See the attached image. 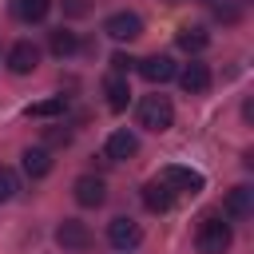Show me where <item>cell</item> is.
<instances>
[{
  "label": "cell",
  "mask_w": 254,
  "mask_h": 254,
  "mask_svg": "<svg viewBox=\"0 0 254 254\" xmlns=\"http://www.w3.org/2000/svg\"><path fill=\"white\" fill-rule=\"evenodd\" d=\"M230 242H234V234H230V222H222V214L210 210V214L198 218V230H194V246H198V254H226Z\"/></svg>",
  "instance_id": "cell-1"
},
{
  "label": "cell",
  "mask_w": 254,
  "mask_h": 254,
  "mask_svg": "<svg viewBox=\"0 0 254 254\" xmlns=\"http://www.w3.org/2000/svg\"><path fill=\"white\" fill-rule=\"evenodd\" d=\"M171 123H175L171 99H167V95H143V103H139V127H147V131H167Z\"/></svg>",
  "instance_id": "cell-2"
},
{
  "label": "cell",
  "mask_w": 254,
  "mask_h": 254,
  "mask_svg": "<svg viewBox=\"0 0 254 254\" xmlns=\"http://www.w3.org/2000/svg\"><path fill=\"white\" fill-rule=\"evenodd\" d=\"M56 242H60L67 254H83V250H91V230H87V222H79V218H64V222L56 226Z\"/></svg>",
  "instance_id": "cell-3"
},
{
  "label": "cell",
  "mask_w": 254,
  "mask_h": 254,
  "mask_svg": "<svg viewBox=\"0 0 254 254\" xmlns=\"http://www.w3.org/2000/svg\"><path fill=\"white\" fill-rule=\"evenodd\" d=\"M171 190H183V194H198L202 190V175L198 171H190V167H183V163H171V167H163V175H159Z\"/></svg>",
  "instance_id": "cell-4"
},
{
  "label": "cell",
  "mask_w": 254,
  "mask_h": 254,
  "mask_svg": "<svg viewBox=\"0 0 254 254\" xmlns=\"http://www.w3.org/2000/svg\"><path fill=\"white\" fill-rule=\"evenodd\" d=\"M107 242H111L115 250H135V246L143 242V226H139L135 218H111V222H107Z\"/></svg>",
  "instance_id": "cell-5"
},
{
  "label": "cell",
  "mask_w": 254,
  "mask_h": 254,
  "mask_svg": "<svg viewBox=\"0 0 254 254\" xmlns=\"http://www.w3.org/2000/svg\"><path fill=\"white\" fill-rule=\"evenodd\" d=\"M8 71L12 75H28V71H36V64H40V48L32 44V40H16L12 48H8Z\"/></svg>",
  "instance_id": "cell-6"
},
{
  "label": "cell",
  "mask_w": 254,
  "mask_h": 254,
  "mask_svg": "<svg viewBox=\"0 0 254 254\" xmlns=\"http://www.w3.org/2000/svg\"><path fill=\"white\" fill-rule=\"evenodd\" d=\"M103 36H111V40H135V36H143V20L135 12H111L103 20Z\"/></svg>",
  "instance_id": "cell-7"
},
{
  "label": "cell",
  "mask_w": 254,
  "mask_h": 254,
  "mask_svg": "<svg viewBox=\"0 0 254 254\" xmlns=\"http://www.w3.org/2000/svg\"><path fill=\"white\" fill-rule=\"evenodd\" d=\"M135 67H139V75L147 79V83H167V79H175V60L171 56H147V60H135Z\"/></svg>",
  "instance_id": "cell-8"
},
{
  "label": "cell",
  "mask_w": 254,
  "mask_h": 254,
  "mask_svg": "<svg viewBox=\"0 0 254 254\" xmlns=\"http://www.w3.org/2000/svg\"><path fill=\"white\" fill-rule=\"evenodd\" d=\"M175 79H179V87H183L187 95H202V91H210V67L198 64V60H190L183 71H175Z\"/></svg>",
  "instance_id": "cell-9"
},
{
  "label": "cell",
  "mask_w": 254,
  "mask_h": 254,
  "mask_svg": "<svg viewBox=\"0 0 254 254\" xmlns=\"http://www.w3.org/2000/svg\"><path fill=\"white\" fill-rule=\"evenodd\" d=\"M250 210H254V190H250L246 183L234 187V190H226V198H222V214H226V218L242 222V218H250Z\"/></svg>",
  "instance_id": "cell-10"
},
{
  "label": "cell",
  "mask_w": 254,
  "mask_h": 254,
  "mask_svg": "<svg viewBox=\"0 0 254 254\" xmlns=\"http://www.w3.org/2000/svg\"><path fill=\"white\" fill-rule=\"evenodd\" d=\"M71 190H75V202H79V206H103V202H107V187H103V179H95V175H79Z\"/></svg>",
  "instance_id": "cell-11"
},
{
  "label": "cell",
  "mask_w": 254,
  "mask_h": 254,
  "mask_svg": "<svg viewBox=\"0 0 254 254\" xmlns=\"http://www.w3.org/2000/svg\"><path fill=\"white\" fill-rule=\"evenodd\" d=\"M143 206H147L151 214H167V210L175 206V190H171L163 179H151V183L143 187Z\"/></svg>",
  "instance_id": "cell-12"
},
{
  "label": "cell",
  "mask_w": 254,
  "mask_h": 254,
  "mask_svg": "<svg viewBox=\"0 0 254 254\" xmlns=\"http://www.w3.org/2000/svg\"><path fill=\"white\" fill-rule=\"evenodd\" d=\"M103 151H107V159H111V163H123V159H131V155L139 151V139H135L127 127H119V131H111V135H107V147H103Z\"/></svg>",
  "instance_id": "cell-13"
},
{
  "label": "cell",
  "mask_w": 254,
  "mask_h": 254,
  "mask_svg": "<svg viewBox=\"0 0 254 254\" xmlns=\"http://www.w3.org/2000/svg\"><path fill=\"white\" fill-rule=\"evenodd\" d=\"M8 12H12L20 24H40V20L52 12V0H8Z\"/></svg>",
  "instance_id": "cell-14"
},
{
  "label": "cell",
  "mask_w": 254,
  "mask_h": 254,
  "mask_svg": "<svg viewBox=\"0 0 254 254\" xmlns=\"http://www.w3.org/2000/svg\"><path fill=\"white\" fill-rule=\"evenodd\" d=\"M103 95H107V107H111V111H127V103H131V87H127V79L115 75V71L103 79Z\"/></svg>",
  "instance_id": "cell-15"
},
{
  "label": "cell",
  "mask_w": 254,
  "mask_h": 254,
  "mask_svg": "<svg viewBox=\"0 0 254 254\" xmlns=\"http://www.w3.org/2000/svg\"><path fill=\"white\" fill-rule=\"evenodd\" d=\"M20 167H24L28 179H44V175L52 171V155H48V147H28V151L20 155Z\"/></svg>",
  "instance_id": "cell-16"
},
{
  "label": "cell",
  "mask_w": 254,
  "mask_h": 254,
  "mask_svg": "<svg viewBox=\"0 0 254 254\" xmlns=\"http://www.w3.org/2000/svg\"><path fill=\"white\" fill-rule=\"evenodd\" d=\"M175 44L183 48V52H190V56H198L206 44H210V36H206V28H198V24H187V28H179V36H175Z\"/></svg>",
  "instance_id": "cell-17"
},
{
  "label": "cell",
  "mask_w": 254,
  "mask_h": 254,
  "mask_svg": "<svg viewBox=\"0 0 254 254\" xmlns=\"http://www.w3.org/2000/svg\"><path fill=\"white\" fill-rule=\"evenodd\" d=\"M67 111V95H52V99H40V103H28V119H52V115H64Z\"/></svg>",
  "instance_id": "cell-18"
},
{
  "label": "cell",
  "mask_w": 254,
  "mask_h": 254,
  "mask_svg": "<svg viewBox=\"0 0 254 254\" xmlns=\"http://www.w3.org/2000/svg\"><path fill=\"white\" fill-rule=\"evenodd\" d=\"M48 48H52V56H71L75 48H79V36L75 32H67V28H56V32H48Z\"/></svg>",
  "instance_id": "cell-19"
},
{
  "label": "cell",
  "mask_w": 254,
  "mask_h": 254,
  "mask_svg": "<svg viewBox=\"0 0 254 254\" xmlns=\"http://www.w3.org/2000/svg\"><path fill=\"white\" fill-rule=\"evenodd\" d=\"M16 190H20V183H16V171H12V167H0V202L16 198Z\"/></svg>",
  "instance_id": "cell-20"
},
{
  "label": "cell",
  "mask_w": 254,
  "mask_h": 254,
  "mask_svg": "<svg viewBox=\"0 0 254 254\" xmlns=\"http://www.w3.org/2000/svg\"><path fill=\"white\" fill-rule=\"evenodd\" d=\"M131 67H135V60H131V56H123V52H115V56H111V71H115V75H123V71H131Z\"/></svg>",
  "instance_id": "cell-21"
},
{
  "label": "cell",
  "mask_w": 254,
  "mask_h": 254,
  "mask_svg": "<svg viewBox=\"0 0 254 254\" xmlns=\"http://www.w3.org/2000/svg\"><path fill=\"white\" fill-rule=\"evenodd\" d=\"M64 12L67 16H87L91 12V0H64Z\"/></svg>",
  "instance_id": "cell-22"
},
{
  "label": "cell",
  "mask_w": 254,
  "mask_h": 254,
  "mask_svg": "<svg viewBox=\"0 0 254 254\" xmlns=\"http://www.w3.org/2000/svg\"><path fill=\"white\" fill-rule=\"evenodd\" d=\"M44 139H48L52 147H60V143H71V131H60V127H52V131H48Z\"/></svg>",
  "instance_id": "cell-23"
},
{
  "label": "cell",
  "mask_w": 254,
  "mask_h": 254,
  "mask_svg": "<svg viewBox=\"0 0 254 254\" xmlns=\"http://www.w3.org/2000/svg\"><path fill=\"white\" fill-rule=\"evenodd\" d=\"M171 4H187V0H171ZM202 4H206V0H202Z\"/></svg>",
  "instance_id": "cell-24"
}]
</instances>
